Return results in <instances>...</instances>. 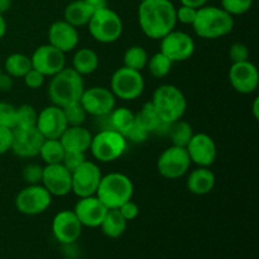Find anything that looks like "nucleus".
<instances>
[{"label": "nucleus", "instance_id": "1", "mask_svg": "<svg viewBox=\"0 0 259 259\" xmlns=\"http://www.w3.org/2000/svg\"><path fill=\"white\" fill-rule=\"evenodd\" d=\"M138 23L147 37L159 40L176 27V7L171 0H144L138 8Z\"/></svg>", "mask_w": 259, "mask_h": 259}, {"label": "nucleus", "instance_id": "2", "mask_svg": "<svg viewBox=\"0 0 259 259\" xmlns=\"http://www.w3.org/2000/svg\"><path fill=\"white\" fill-rule=\"evenodd\" d=\"M83 90L85 86L82 76L72 67H65L51 77L47 91L52 105L66 108L78 103Z\"/></svg>", "mask_w": 259, "mask_h": 259}, {"label": "nucleus", "instance_id": "3", "mask_svg": "<svg viewBox=\"0 0 259 259\" xmlns=\"http://www.w3.org/2000/svg\"><path fill=\"white\" fill-rule=\"evenodd\" d=\"M192 28L200 38L219 39L232 32L234 28V17L219 7L205 5L197 9Z\"/></svg>", "mask_w": 259, "mask_h": 259}, {"label": "nucleus", "instance_id": "4", "mask_svg": "<svg viewBox=\"0 0 259 259\" xmlns=\"http://www.w3.org/2000/svg\"><path fill=\"white\" fill-rule=\"evenodd\" d=\"M151 103L161 120L166 124L182 119L187 109L185 94L177 86L169 83L158 86L154 90Z\"/></svg>", "mask_w": 259, "mask_h": 259}, {"label": "nucleus", "instance_id": "5", "mask_svg": "<svg viewBox=\"0 0 259 259\" xmlns=\"http://www.w3.org/2000/svg\"><path fill=\"white\" fill-rule=\"evenodd\" d=\"M134 185L126 175L111 172L101 177L96 196L108 209H119L124 202L132 200Z\"/></svg>", "mask_w": 259, "mask_h": 259}, {"label": "nucleus", "instance_id": "6", "mask_svg": "<svg viewBox=\"0 0 259 259\" xmlns=\"http://www.w3.org/2000/svg\"><path fill=\"white\" fill-rule=\"evenodd\" d=\"M88 28L96 42L110 45L116 42L123 34V20L118 13L105 7L94 12L88 23Z\"/></svg>", "mask_w": 259, "mask_h": 259}, {"label": "nucleus", "instance_id": "7", "mask_svg": "<svg viewBox=\"0 0 259 259\" xmlns=\"http://www.w3.org/2000/svg\"><path fill=\"white\" fill-rule=\"evenodd\" d=\"M126 142L125 137L108 128L93 136L89 149L98 162L110 163L123 156L126 149Z\"/></svg>", "mask_w": 259, "mask_h": 259}, {"label": "nucleus", "instance_id": "8", "mask_svg": "<svg viewBox=\"0 0 259 259\" xmlns=\"http://www.w3.org/2000/svg\"><path fill=\"white\" fill-rule=\"evenodd\" d=\"M110 90L120 100L132 101L138 99L144 91V78L141 71L131 70L125 66L118 68L111 76Z\"/></svg>", "mask_w": 259, "mask_h": 259}, {"label": "nucleus", "instance_id": "9", "mask_svg": "<svg viewBox=\"0 0 259 259\" xmlns=\"http://www.w3.org/2000/svg\"><path fill=\"white\" fill-rule=\"evenodd\" d=\"M52 204V195L40 184L28 185L15 196V207L23 215L34 217L45 212Z\"/></svg>", "mask_w": 259, "mask_h": 259}, {"label": "nucleus", "instance_id": "10", "mask_svg": "<svg viewBox=\"0 0 259 259\" xmlns=\"http://www.w3.org/2000/svg\"><path fill=\"white\" fill-rule=\"evenodd\" d=\"M191 159L184 147L171 146L164 149L157 159V169L167 180H177L189 172Z\"/></svg>", "mask_w": 259, "mask_h": 259}, {"label": "nucleus", "instance_id": "11", "mask_svg": "<svg viewBox=\"0 0 259 259\" xmlns=\"http://www.w3.org/2000/svg\"><path fill=\"white\" fill-rule=\"evenodd\" d=\"M161 51L172 63L185 62L195 53V40L187 33L181 30H171L168 34L161 38Z\"/></svg>", "mask_w": 259, "mask_h": 259}, {"label": "nucleus", "instance_id": "12", "mask_svg": "<svg viewBox=\"0 0 259 259\" xmlns=\"http://www.w3.org/2000/svg\"><path fill=\"white\" fill-rule=\"evenodd\" d=\"M115 103L116 98L111 90L103 86L85 89L80 99V104L86 114L96 118L108 116L115 108Z\"/></svg>", "mask_w": 259, "mask_h": 259}, {"label": "nucleus", "instance_id": "13", "mask_svg": "<svg viewBox=\"0 0 259 259\" xmlns=\"http://www.w3.org/2000/svg\"><path fill=\"white\" fill-rule=\"evenodd\" d=\"M71 177H72L71 192H73L80 199V197L96 195L103 175H101L100 167L95 162L86 159L80 167L71 172Z\"/></svg>", "mask_w": 259, "mask_h": 259}, {"label": "nucleus", "instance_id": "14", "mask_svg": "<svg viewBox=\"0 0 259 259\" xmlns=\"http://www.w3.org/2000/svg\"><path fill=\"white\" fill-rule=\"evenodd\" d=\"M65 55L50 43L39 46L30 56L32 68L39 71L46 77H52L66 67Z\"/></svg>", "mask_w": 259, "mask_h": 259}, {"label": "nucleus", "instance_id": "15", "mask_svg": "<svg viewBox=\"0 0 259 259\" xmlns=\"http://www.w3.org/2000/svg\"><path fill=\"white\" fill-rule=\"evenodd\" d=\"M82 228L73 210H62L52 220L53 237L63 245L73 244L80 238Z\"/></svg>", "mask_w": 259, "mask_h": 259}, {"label": "nucleus", "instance_id": "16", "mask_svg": "<svg viewBox=\"0 0 259 259\" xmlns=\"http://www.w3.org/2000/svg\"><path fill=\"white\" fill-rule=\"evenodd\" d=\"M229 82L237 93L249 95L259 85V73L254 63L250 61L233 63L229 68Z\"/></svg>", "mask_w": 259, "mask_h": 259}, {"label": "nucleus", "instance_id": "17", "mask_svg": "<svg viewBox=\"0 0 259 259\" xmlns=\"http://www.w3.org/2000/svg\"><path fill=\"white\" fill-rule=\"evenodd\" d=\"M43 138L35 126L33 128H18L13 129V143L10 151L20 158H33L39 153Z\"/></svg>", "mask_w": 259, "mask_h": 259}, {"label": "nucleus", "instance_id": "18", "mask_svg": "<svg viewBox=\"0 0 259 259\" xmlns=\"http://www.w3.org/2000/svg\"><path fill=\"white\" fill-rule=\"evenodd\" d=\"M40 185L52 196L62 197L71 192L72 177L71 172L62 163L46 164L43 167V176Z\"/></svg>", "mask_w": 259, "mask_h": 259}, {"label": "nucleus", "instance_id": "19", "mask_svg": "<svg viewBox=\"0 0 259 259\" xmlns=\"http://www.w3.org/2000/svg\"><path fill=\"white\" fill-rule=\"evenodd\" d=\"M186 151L191 163H195L197 167H210L217 161V144L214 139L206 133H194L186 146Z\"/></svg>", "mask_w": 259, "mask_h": 259}, {"label": "nucleus", "instance_id": "20", "mask_svg": "<svg viewBox=\"0 0 259 259\" xmlns=\"http://www.w3.org/2000/svg\"><path fill=\"white\" fill-rule=\"evenodd\" d=\"M67 126L62 108L50 105L43 108L38 113L35 128L45 139H60Z\"/></svg>", "mask_w": 259, "mask_h": 259}, {"label": "nucleus", "instance_id": "21", "mask_svg": "<svg viewBox=\"0 0 259 259\" xmlns=\"http://www.w3.org/2000/svg\"><path fill=\"white\" fill-rule=\"evenodd\" d=\"M108 210V207L98 199V196L93 195V196L80 197L76 202L73 212L82 227L98 228L100 227Z\"/></svg>", "mask_w": 259, "mask_h": 259}, {"label": "nucleus", "instance_id": "22", "mask_svg": "<svg viewBox=\"0 0 259 259\" xmlns=\"http://www.w3.org/2000/svg\"><path fill=\"white\" fill-rule=\"evenodd\" d=\"M80 40L77 28L68 24L66 20L52 23L48 29V43L61 52L67 53L75 50Z\"/></svg>", "mask_w": 259, "mask_h": 259}, {"label": "nucleus", "instance_id": "23", "mask_svg": "<svg viewBox=\"0 0 259 259\" xmlns=\"http://www.w3.org/2000/svg\"><path fill=\"white\" fill-rule=\"evenodd\" d=\"M91 139L93 134L83 125L67 126L60 137V142L66 152H82V153H86V151L90 148Z\"/></svg>", "mask_w": 259, "mask_h": 259}, {"label": "nucleus", "instance_id": "24", "mask_svg": "<svg viewBox=\"0 0 259 259\" xmlns=\"http://www.w3.org/2000/svg\"><path fill=\"white\" fill-rule=\"evenodd\" d=\"M215 182V175L209 167H197L187 176L186 187L191 194L202 196L210 194L214 190Z\"/></svg>", "mask_w": 259, "mask_h": 259}, {"label": "nucleus", "instance_id": "25", "mask_svg": "<svg viewBox=\"0 0 259 259\" xmlns=\"http://www.w3.org/2000/svg\"><path fill=\"white\" fill-rule=\"evenodd\" d=\"M94 14L93 8L89 7L83 0H73L63 10V20L75 28L85 27Z\"/></svg>", "mask_w": 259, "mask_h": 259}, {"label": "nucleus", "instance_id": "26", "mask_svg": "<svg viewBox=\"0 0 259 259\" xmlns=\"http://www.w3.org/2000/svg\"><path fill=\"white\" fill-rule=\"evenodd\" d=\"M128 222L123 218L118 209H109L101 222V232L110 239H118L125 233Z\"/></svg>", "mask_w": 259, "mask_h": 259}, {"label": "nucleus", "instance_id": "27", "mask_svg": "<svg viewBox=\"0 0 259 259\" xmlns=\"http://www.w3.org/2000/svg\"><path fill=\"white\" fill-rule=\"evenodd\" d=\"M99 67V56L91 48H81L73 55L72 68L76 72L83 75H91Z\"/></svg>", "mask_w": 259, "mask_h": 259}, {"label": "nucleus", "instance_id": "28", "mask_svg": "<svg viewBox=\"0 0 259 259\" xmlns=\"http://www.w3.org/2000/svg\"><path fill=\"white\" fill-rule=\"evenodd\" d=\"M136 124L141 126L143 131H146L147 133L151 134L154 132H161L166 123L161 120L152 103L149 101V103L144 104L141 110L136 114Z\"/></svg>", "mask_w": 259, "mask_h": 259}, {"label": "nucleus", "instance_id": "29", "mask_svg": "<svg viewBox=\"0 0 259 259\" xmlns=\"http://www.w3.org/2000/svg\"><path fill=\"white\" fill-rule=\"evenodd\" d=\"M109 116H110V119H109L110 128L109 129H113L124 137L129 133V131L136 124V114L129 110L128 108H124V106L114 108V110L109 114Z\"/></svg>", "mask_w": 259, "mask_h": 259}, {"label": "nucleus", "instance_id": "30", "mask_svg": "<svg viewBox=\"0 0 259 259\" xmlns=\"http://www.w3.org/2000/svg\"><path fill=\"white\" fill-rule=\"evenodd\" d=\"M4 70L13 78H23L32 70V61L24 53H12L5 60Z\"/></svg>", "mask_w": 259, "mask_h": 259}, {"label": "nucleus", "instance_id": "31", "mask_svg": "<svg viewBox=\"0 0 259 259\" xmlns=\"http://www.w3.org/2000/svg\"><path fill=\"white\" fill-rule=\"evenodd\" d=\"M167 134H168L169 139H171L172 146L184 147V148H186L190 139L194 136V131H192V126L189 121L179 119V120L168 124Z\"/></svg>", "mask_w": 259, "mask_h": 259}, {"label": "nucleus", "instance_id": "32", "mask_svg": "<svg viewBox=\"0 0 259 259\" xmlns=\"http://www.w3.org/2000/svg\"><path fill=\"white\" fill-rule=\"evenodd\" d=\"M65 152L60 139H45L38 156L43 159L46 164H56L62 162Z\"/></svg>", "mask_w": 259, "mask_h": 259}, {"label": "nucleus", "instance_id": "33", "mask_svg": "<svg viewBox=\"0 0 259 259\" xmlns=\"http://www.w3.org/2000/svg\"><path fill=\"white\" fill-rule=\"evenodd\" d=\"M148 58V53L142 46H132L124 52L123 62L124 66L131 70L142 71L146 68Z\"/></svg>", "mask_w": 259, "mask_h": 259}, {"label": "nucleus", "instance_id": "34", "mask_svg": "<svg viewBox=\"0 0 259 259\" xmlns=\"http://www.w3.org/2000/svg\"><path fill=\"white\" fill-rule=\"evenodd\" d=\"M174 63L166 57L162 52L154 53L152 57L148 58L146 67H148L149 73L156 78H163L171 72Z\"/></svg>", "mask_w": 259, "mask_h": 259}, {"label": "nucleus", "instance_id": "35", "mask_svg": "<svg viewBox=\"0 0 259 259\" xmlns=\"http://www.w3.org/2000/svg\"><path fill=\"white\" fill-rule=\"evenodd\" d=\"M38 113L29 104H23L17 108V125L18 128H33L37 124Z\"/></svg>", "mask_w": 259, "mask_h": 259}, {"label": "nucleus", "instance_id": "36", "mask_svg": "<svg viewBox=\"0 0 259 259\" xmlns=\"http://www.w3.org/2000/svg\"><path fill=\"white\" fill-rule=\"evenodd\" d=\"M62 110L63 114H65V118L68 126L83 125V123L86 121V118H88V114H86L85 109L82 108L80 101L72 104V105L66 106V108H62Z\"/></svg>", "mask_w": 259, "mask_h": 259}, {"label": "nucleus", "instance_id": "37", "mask_svg": "<svg viewBox=\"0 0 259 259\" xmlns=\"http://www.w3.org/2000/svg\"><path fill=\"white\" fill-rule=\"evenodd\" d=\"M222 9L229 13L232 17L243 15L250 10L253 5V0H220Z\"/></svg>", "mask_w": 259, "mask_h": 259}, {"label": "nucleus", "instance_id": "38", "mask_svg": "<svg viewBox=\"0 0 259 259\" xmlns=\"http://www.w3.org/2000/svg\"><path fill=\"white\" fill-rule=\"evenodd\" d=\"M17 125V108L7 101H0V126L14 129Z\"/></svg>", "mask_w": 259, "mask_h": 259}, {"label": "nucleus", "instance_id": "39", "mask_svg": "<svg viewBox=\"0 0 259 259\" xmlns=\"http://www.w3.org/2000/svg\"><path fill=\"white\" fill-rule=\"evenodd\" d=\"M22 176L28 185L40 184L43 176V167L38 163H28L23 168Z\"/></svg>", "mask_w": 259, "mask_h": 259}, {"label": "nucleus", "instance_id": "40", "mask_svg": "<svg viewBox=\"0 0 259 259\" xmlns=\"http://www.w3.org/2000/svg\"><path fill=\"white\" fill-rule=\"evenodd\" d=\"M229 58L233 63L249 61V50L242 42L233 43L229 48Z\"/></svg>", "mask_w": 259, "mask_h": 259}, {"label": "nucleus", "instance_id": "41", "mask_svg": "<svg viewBox=\"0 0 259 259\" xmlns=\"http://www.w3.org/2000/svg\"><path fill=\"white\" fill-rule=\"evenodd\" d=\"M85 161H86V157H85V153H82V152H65V157H63L61 163H62L68 171L73 172Z\"/></svg>", "mask_w": 259, "mask_h": 259}, {"label": "nucleus", "instance_id": "42", "mask_svg": "<svg viewBox=\"0 0 259 259\" xmlns=\"http://www.w3.org/2000/svg\"><path fill=\"white\" fill-rule=\"evenodd\" d=\"M197 9L192 7H187V5H182L180 8H176V20L186 25L194 24L195 19H196Z\"/></svg>", "mask_w": 259, "mask_h": 259}, {"label": "nucleus", "instance_id": "43", "mask_svg": "<svg viewBox=\"0 0 259 259\" xmlns=\"http://www.w3.org/2000/svg\"><path fill=\"white\" fill-rule=\"evenodd\" d=\"M23 80H24V83L27 88L32 89V90H35V89H40L43 85H45L46 76L42 75L39 71L32 68V70H30L29 72L23 77Z\"/></svg>", "mask_w": 259, "mask_h": 259}, {"label": "nucleus", "instance_id": "44", "mask_svg": "<svg viewBox=\"0 0 259 259\" xmlns=\"http://www.w3.org/2000/svg\"><path fill=\"white\" fill-rule=\"evenodd\" d=\"M13 129L0 126V156L12 149Z\"/></svg>", "mask_w": 259, "mask_h": 259}, {"label": "nucleus", "instance_id": "45", "mask_svg": "<svg viewBox=\"0 0 259 259\" xmlns=\"http://www.w3.org/2000/svg\"><path fill=\"white\" fill-rule=\"evenodd\" d=\"M118 210L120 211V214L123 215V218L126 222H132V220L137 219V217L139 215V206L136 202L132 201V200L124 202Z\"/></svg>", "mask_w": 259, "mask_h": 259}, {"label": "nucleus", "instance_id": "46", "mask_svg": "<svg viewBox=\"0 0 259 259\" xmlns=\"http://www.w3.org/2000/svg\"><path fill=\"white\" fill-rule=\"evenodd\" d=\"M148 136L149 134L147 133L146 131H143L141 126L134 124L133 128H132L131 131H129V133L125 136V139L126 141L134 142V143H143Z\"/></svg>", "mask_w": 259, "mask_h": 259}, {"label": "nucleus", "instance_id": "47", "mask_svg": "<svg viewBox=\"0 0 259 259\" xmlns=\"http://www.w3.org/2000/svg\"><path fill=\"white\" fill-rule=\"evenodd\" d=\"M13 86H14V78L8 75L7 72L0 73V91L7 93V91L12 90Z\"/></svg>", "mask_w": 259, "mask_h": 259}, {"label": "nucleus", "instance_id": "48", "mask_svg": "<svg viewBox=\"0 0 259 259\" xmlns=\"http://www.w3.org/2000/svg\"><path fill=\"white\" fill-rule=\"evenodd\" d=\"M83 2H85L89 7L93 8L94 12L108 7V0H83Z\"/></svg>", "mask_w": 259, "mask_h": 259}, {"label": "nucleus", "instance_id": "49", "mask_svg": "<svg viewBox=\"0 0 259 259\" xmlns=\"http://www.w3.org/2000/svg\"><path fill=\"white\" fill-rule=\"evenodd\" d=\"M180 2H181L182 5H187V7H192L199 9V8L205 7L209 0H180Z\"/></svg>", "mask_w": 259, "mask_h": 259}, {"label": "nucleus", "instance_id": "50", "mask_svg": "<svg viewBox=\"0 0 259 259\" xmlns=\"http://www.w3.org/2000/svg\"><path fill=\"white\" fill-rule=\"evenodd\" d=\"M7 33V20H5L4 14H0V39H3Z\"/></svg>", "mask_w": 259, "mask_h": 259}, {"label": "nucleus", "instance_id": "51", "mask_svg": "<svg viewBox=\"0 0 259 259\" xmlns=\"http://www.w3.org/2000/svg\"><path fill=\"white\" fill-rule=\"evenodd\" d=\"M12 7V0H0V14H4Z\"/></svg>", "mask_w": 259, "mask_h": 259}, {"label": "nucleus", "instance_id": "52", "mask_svg": "<svg viewBox=\"0 0 259 259\" xmlns=\"http://www.w3.org/2000/svg\"><path fill=\"white\" fill-rule=\"evenodd\" d=\"M252 111H253V116H254V119L255 120H258L259 119V98H255L254 101H253Z\"/></svg>", "mask_w": 259, "mask_h": 259}, {"label": "nucleus", "instance_id": "53", "mask_svg": "<svg viewBox=\"0 0 259 259\" xmlns=\"http://www.w3.org/2000/svg\"><path fill=\"white\" fill-rule=\"evenodd\" d=\"M138 2H139V3H142V2H144V0H138Z\"/></svg>", "mask_w": 259, "mask_h": 259}, {"label": "nucleus", "instance_id": "54", "mask_svg": "<svg viewBox=\"0 0 259 259\" xmlns=\"http://www.w3.org/2000/svg\"><path fill=\"white\" fill-rule=\"evenodd\" d=\"M3 72V71H2V67H0V73H2Z\"/></svg>", "mask_w": 259, "mask_h": 259}]
</instances>
